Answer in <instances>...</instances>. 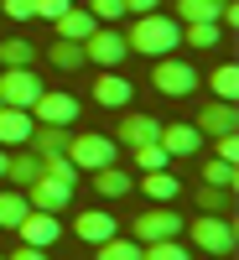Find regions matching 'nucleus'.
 Returning a JSON list of instances; mask_svg holds the SVG:
<instances>
[{
    "instance_id": "f257e3e1",
    "label": "nucleus",
    "mask_w": 239,
    "mask_h": 260,
    "mask_svg": "<svg viewBox=\"0 0 239 260\" xmlns=\"http://www.w3.org/2000/svg\"><path fill=\"white\" fill-rule=\"evenodd\" d=\"M125 47L130 52H146V57H166V52L182 47V21L146 11V16H135V26L125 31Z\"/></svg>"
},
{
    "instance_id": "f03ea898",
    "label": "nucleus",
    "mask_w": 239,
    "mask_h": 260,
    "mask_svg": "<svg viewBox=\"0 0 239 260\" xmlns=\"http://www.w3.org/2000/svg\"><path fill=\"white\" fill-rule=\"evenodd\" d=\"M182 234H192V250H203V255H229L234 250V224L224 213H198L192 224H182Z\"/></svg>"
},
{
    "instance_id": "7ed1b4c3",
    "label": "nucleus",
    "mask_w": 239,
    "mask_h": 260,
    "mask_svg": "<svg viewBox=\"0 0 239 260\" xmlns=\"http://www.w3.org/2000/svg\"><path fill=\"white\" fill-rule=\"evenodd\" d=\"M125 31H115L110 21H99V26L83 37V62H94V68H120L125 62Z\"/></svg>"
},
{
    "instance_id": "20e7f679",
    "label": "nucleus",
    "mask_w": 239,
    "mask_h": 260,
    "mask_svg": "<svg viewBox=\"0 0 239 260\" xmlns=\"http://www.w3.org/2000/svg\"><path fill=\"white\" fill-rule=\"evenodd\" d=\"M68 161L78 172H99V167H115L120 161V146L110 136H68Z\"/></svg>"
},
{
    "instance_id": "39448f33",
    "label": "nucleus",
    "mask_w": 239,
    "mask_h": 260,
    "mask_svg": "<svg viewBox=\"0 0 239 260\" xmlns=\"http://www.w3.org/2000/svg\"><path fill=\"white\" fill-rule=\"evenodd\" d=\"M151 83H156L161 94H172V99H182V94H192L198 89V68L192 62H182V57H156V68H151Z\"/></svg>"
},
{
    "instance_id": "423d86ee",
    "label": "nucleus",
    "mask_w": 239,
    "mask_h": 260,
    "mask_svg": "<svg viewBox=\"0 0 239 260\" xmlns=\"http://www.w3.org/2000/svg\"><path fill=\"white\" fill-rule=\"evenodd\" d=\"M37 94H42L37 68H0V104H11V110H31Z\"/></svg>"
},
{
    "instance_id": "0eeeda50",
    "label": "nucleus",
    "mask_w": 239,
    "mask_h": 260,
    "mask_svg": "<svg viewBox=\"0 0 239 260\" xmlns=\"http://www.w3.org/2000/svg\"><path fill=\"white\" fill-rule=\"evenodd\" d=\"M182 234V219H177V208L172 203H156V208H146L141 219H135V240L151 245V240H177Z\"/></svg>"
},
{
    "instance_id": "6e6552de",
    "label": "nucleus",
    "mask_w": 239,
    "mask_h": 260,
    "mask_svg": "<svg viewBox=\"0 0 239 260\" xmlns=\"http://www.w3.org/2000/svg\"><path fill=\"white\" fill-rule=\"evenodd\" d=\"M21 192H26V203L42 208V213H62V208H68V198H73V187L57 182V177H47V172H37V182H26Z\"/></svg>"
},
{
    "instance_id": "1a4fd4ad",
    "label": "nucleus",
    "mask_w": 239,
    "mask_h": 260,
    "mask_svg": "<svg viewBox=\"0 0 239 260\" xmlns=\"http://www.w3.org/2000/svg\"><path fill=\"white\" fill-rule=\"evenodd\" d=\"M31 120H37V125H73V120H78V99H73V94L42 89L37 104H31Z\"/></svg>"
},
{
    "instance_id": "9d476101",
    "label": "nucleus",
    "mask_w": 239,
    "mask_h": 260,
    "mask_svg": "<svg viewBox=\"0 0 239 260\" xmlns=\"http://www.w3.org/2000/svg\"><path fill=\"white\" fill-rule=\"evenodd\" d=\"M16 234H21V245H37V250H47V245H57V240H62L57 213H42V208H26V219L16 224Z\"/></svg>"
},
{
    "instance_id": "9b49d317",
    "label": "nucleus",
    "mask_w": 239,
    "mask_h": 260,
    "mask_svg": "<svg viewBox=\"0 0 239 260\" xmlns=\"http://www.w3.org/2000/svg\"><path fill=\"white\" fill-rule=\"evenodd\" d=\"M198 136L213 141V136H234L239 130V110H234V99H219V104H208V110H198Z\"/></svg>"
},
{
    "instance_id": "f8f14e48",
    "label": "nucleus",
    "mask_w": 239,
    "mask_h": 260,
    "mask_svg": "<svg viewBox=\"0 0 239 260\" xmlns=\"http://www.w3.org/2000/svg\"><path fill=\"white\" fill-rule=\"evenodd\" d=\"M94 99L104 104V110H130V99H135V89H130V78H120L115 68H104L94 78Z\"/></svg>"
},
{
    "instance_id": "ddd939ff",
    "label": "nucleus",
    "mask_w": 239,
    "mask_h": 260,
    "mask_svg": "<svg viewBox=\"0 0 239 260\" xmlns=\"http://www.w3.org/2000/svg\"><path fill=\"white\" fill-rule=\"evenodd\" d=\"M161 151L166 156H198V151H208V141L198 136V125H161Z\"/></svg>"
},
{
    "instance_id": "4468645a",
    "label": "nucleus",
    "mask_w": 239,
    "mask_h": 260,
    "mask_svg": "<svg viewBox=\"0 0 239 260\" xmlns=\"http://www.w3.org/2000/svg\"><path fill=\"white\" fill-rule=\"evenodd\" d=\"M125 115V110H120ZM151 141H161V120H151V115H125L120 120V146H151Z\"/></svg>"
},
{
    "instance_id": "2eb2a0df",
    "label": "nucleus",
    "mask_w": 239,
    "mask_h": 260,
    "mask_svg": "<svg viewBox=\"0 0 239 260\" xmlns=\"http://www.w3.org/2000/svg\"><path fill=\"white\" fill-rule=\"evenodd\" d=\"M73 234H78L83 245H104V240H110V234H120V224H115V219H110V213H104V208H89V213H78Z\"/></svg>"
},
{
    "instance_id": "dca6fc26",
    "label": "nucleus",
    "mask_w": 239,
    "mask_h": 260,
    "mask_svg": "<svg viewBox=\"0 0 239 260\" xmlns=\"http://www.w3.org/2000/svg\"><path fill=\"white\" fill-rule=\"evenodd\" d=\"M31 110H11V104H0V146H26L31 136Z\"/></svg>"
},
{
    "instance_id": "f3484780",
    "label": "nucleus",
    "mask_w": 239,
    "mask_h": 260,
    "mask_svg": "<svg viewBox=\"0 0 239 260\" xmlns=\"http://www.w3.org/2000/svg\"><path fill=\"white\" fill-rule=\"evenodd\" d=\"M89 177H94V192H99V198H125V192H135V177H130L120 161H115V167L89 172Z\"/></svg>"
},
{
    "instance_id": "a211bd4d",
    "label": "nucleus",
    "mask_w": 239,
    "mask_h": 260,
    "mask_svg": "<svg viewBox=\"0 0 239 260\" xmlns=\"http://www.w3.org/2000/svg\"><path fill=\"white\" fill-rule=\"evenodd\" d=\"M26 151H37V156L68 151V125H31V136H26Z\"/></svg>"
},
{
    "instance_id": "6ab92c4d",
    "label": "nucleus",
    "mask_w": 239,
    "mask_h": 260,
    "mask_svg": "<svg viewBox=\"0 0 239 260\" xmlns=\"http://www.w3.org/2000/svg\"><path fill=\"white\" fill-rule=\"evenodd\" d=\"M52 26H57V37H68V42H83V37H89V31L99 26V21H94V11H83V6H68V11H62V16L52 21Z\"/></svg>"
},
{
    "instance_id": "aec40b11",
    "label": "nucleus",
    "mask_w": 239,
    "mask_h": 260,
    "mask_svg": "<svg viewBox=\"0 0 239 260\" xmlns=\"http://www.w3.org/2000/svg\"><path fill=\"white\" fill-rule=\"evenodd\" d=\"M141 192H146L151 203H172V198L182 192V182H177V177H172V172L161 167V172H146V177H141Z\"/></svg>"
},
{
    "instance_id": "412c9836",
    "label": "nucleus",
    "mask_w": 239,
    "mask_h": 260,
    "mask_svg": "<svg viewBox=\"0 0 239 260\" xmlns=\"http://www.w3.org/2000/svg\"><path fill=\"white\" fill-rule=\"evenodd\" d=\"M47 62H52V68H62V73H78V68H83V42L57 37L52 47H47Z\"/></svg>"
},
{
    "instance_id": "4be33fe9",
    "label": "nucleus",
    "mask_w": 239,
    "mask_h": 260,
    "mask_svg": "<svg viewBox=\"0 0 239 260\" xmlns=\"http://www.w3.org/2000/svg\"><path fill=\"white\" fill-rule=\"evenodd\" d=\"M31 62H37V47L26 37H6L0 42V68H31Z\"/></svg>"
},
{
    "instance_id": "5701e85b",
    "label": "nucleus",
    "mask_w": 239,
    "mask_h": 260,
    "mask_svg": "<svg viewBox=\"0 0 239 260\" xmlns=\"http://www.w3.org/2000/svg\"><path fill=\"white\" fill-rule=\"evenodd\" d=\"M224 16V0H177V21L192 26V21H219Z\"/></svg>"
},
{
    "instance_id": "b1692460",
    "label": "nucleus",
    "mask_w": 239,
    "mask_h": 260,
    "mask_svg": "<svg viewBox=\"0 0 239 260\" xmlns=\"http://www.w3.org/2000/svg\"><path fill=\"white\" fill-rule=\"evenodd\" d=\"M37 172H42V156H37V151H16V156L6 161V177H11L16 187H26V182H37Z\"/></svg>"
},
{
    "instance_id": "393cba45",
    "label": "nucleus",
    "mask_w": 239,
    "mask_h": 260,
    "mask_svg": "<svg viewBox=\"0 0 239 260\" xmlns=\"http://www.w3.org/2000/svg\"><path fill=\"white\" fill-rule=\"evenodd\" d=\"M94 250H99V260H141V240H125V234H110Z\"/></svg>"
},
{
    "instance_id": "a878e982",
    "label": "nucleus",
    "mask_w": 239,
    "mask_h": 260,
    "mask_svg": "<svg viewBox=\"0 0 239 260\" xmlns=\"http://www.w3.org/2000/svg\"><path fill=\"white\" fill-rule=\"evenodd\" d=\"M42 172H47V177H57V182H68V187H78V177H83V172L68 161V151H52V156H42Z\"/></svg>"
},
{
    "instance_id": "bb28decb",
    "label": "nucleus",
    "mask_w": 239,
    "mask_h": 260,
    "mask_svg": "<svg viewBox=\"0 0 239 260\" xmlns=\"http://www.w3.org/2000/svg\"><path fill=\"white\" fill-rule=\"evenodd\" d=\"M26 192H0V229H16L21 219H26Z\"/></svg>"
},
{
    "instance_id": "cd10ccee",
    "label": "nucleus",
    "mask_w": 239,
    "mask_h": 260,
    "mask_svg": "<svg viewBox=\"0 0 239 260\" xmlns=\"http://www.w3.org/2000/svg\"><path fill=\"white\" fill-rule=\"evenodd\" d=\"M219 37H224L219 21H192V26H182V42H192V47H203V52H208Z\"/></svg>"
},
{
    "instance_id": "c85d7f7f",
    "label": "nucleus",
    "mask_w": 239,
    "mask_h": 260,
    "mask_svg": "<svg viewBox=\"0 0 239 260\" xmlns=\"http://www.w3.org/2000/svg\"><path fill=\"white\" fill-rule=\"evenodd\" d=\"M141 260H192V255L177 240H151V245H141Z\"/></svg>"
},
{
    "instance_id": "c756f323",
    "label": "nucleus",
    "mask_w": 239,
    "mask_h": 260,
    "mask_svg": "<svg viewBox=\"0 0 239 260\" xmlns=\"http://www.w3.org/2000/svg\"><path fill=\"white\" fill-rule=\"evenodd\" d=\"M203 182H208V187H229V192H234V161L208 156V161H203Z\"/></svg>"
},
{
    "instance_id": "7c9ffc66",
    "label": "nucleus",
    "mask_w": 239,
    "mask_h": 260,
    "mask_svg": "<svg viewBox=\"0 0 239 260\" xmlns=\"http://www.w3.org/2000/svg\"><path fill=\"white\" fill-rule=\"evenodd\" d=\"M130 156H135V167H141V172H161V167H166L161 141H151V146H130Z\"/></svg>"
},
{
    "instance_id": "2f4dec72",
    "label": "nucleus",
    "mask_w": 239,
    "mask_h": 260,
    "mask_svg": "<svg viewBox=\"0 0 239 260\" xmlns=\"http://www.w3.org/2000/svg\"><path fill=\"white\" fill-rule=\"evenodd\" d=\"M213 94H219V99H234L239 94V68H234V62L213 68Z\"/></svg>"
},
{
    "instance_id": "473e14b6",
    "label": "nucleus",
    "mask_w": 239,
    "mask_h": 260,
    "mask_svg": "<svg viewBox=\"0 0 239 260\" xmlns=\"http://www.w3.org/2000/svg\"><path fill=\"white\" fill-rule=\"evenodd\" d=\"M198 208H203V213H224V208H229V187H208V182H203Z\"/></svg>"
},
{
    "instance_id": "72a5a7b5",
    "label": "nucleus",
    "mask_w": 239,
    "mask_h": 260,
    "mask_svg": "<svg viewBox=\"0 0 239 260\" xmlns=\"http://www.w3.org/2000/svg\"><path fill=\"white\" fill-rule=\"evenodd\" d=\"M94 21H125V0H89Z\"/></svg>"
},
{
    "instance_id": "f704fd0d",
    "label": "nucleus",
    "mask_w": 239,
    "mask_h": 260,
    "mask_svg": "<svg viewBox=\"0 0 239 260\" xmlns=\"http://www.w3.org/2000/svg\"><path fill=\"white\" fill-rule=\"evenodd\" d=\"M68 6H73V0H31V16H37V21H57Z\"/></svg>"
},
{
    "instance_id": "c9c22d12",
    "label": "nucleus",
    "mask_w": 239,
    "mask_h": 260,
    "mask_svg": "<svg viewBox=\"0 0 239 260\" xmlns=\"http://www.w3.org/2000/svg\"><path fill=\"white\" fill-rule=\"evenodd\" d=\"M208 146H213V156H219V161H239V136H213Z\"/></svg>"
},
{
    "instance_id": "e433bc0d",
    "label": "nucleus",
    "mask_w": 239,
    "mask_h": 260,
    "mask_svg": "<svg viewBox=\"0 0 239 260\" xmlns=\"http://www.w3.org/2000/svg\"><path fill=\"white\" fill-rule=\"evenodd\" d=\"M0 6H6L11 21H31V0H0Z\"/></svg>"
},
{
    "instance_id": "4c0bfd02",
    "label": "nucleus",
    "mask_w": 239,
    "mask_h": 260,
    "mask_svg": "<svg viewBox=\"0 0 239 260\" xmlns=\"http://www.w3.org/2000/svg\"><path fill=\"white\" fill-rule=\"evenodd\" d=\"M161 0H125V16H146V11H156Z\"/></svg>"
},
{
    "instance_id": "58836bf2",
    "label": "nucleus",
    "mask_w": 239,
    "mask_h": 260,
    "mask_svg": "<svg viewBox=\"0 0 239 260\" xmlns=\"http://www.w3.org/2000/svg\"><path fill=\"white\" fill-rule=\"evenodd\" d=\"M6 260H47V250H37V245H21L16 255H6Z\"/></svg>"
},
{
    "instance_id": "ea45409f",
    "label": "nucleus",
    "mask_w": 239,
    "mask_h": 260,
    "mask_svg": "<svg viewBox=\"0 0 239 260\" xmlns=\"http://www.w3.org/2000/svg\"><path fill=\"white\" fill-rule=\"evenodd\" d=\"M6 161H11V156H6V151H0V177H6Z\"/></svg>"
},
{
    "instance_id": "a19ab883",
    "label": "nucleus",
    "mask_w": 239,
    "mask_h": 260,
    "mask_svg": "<svg viewBox=\"0 0 239 260\" xmlns=\"http://www.w3.org/2000/svg\"><path fill=\"white\" fill-rule=\"evenodd\" d=\"M0 260H6V255H0Z\"/></svg>"
}]
</instances>
